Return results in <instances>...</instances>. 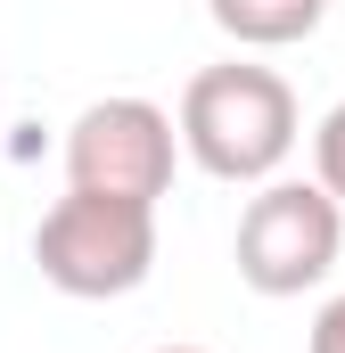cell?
<instances>
[{
    "instance_id": "6",
    "label": "cell",
    "mask_w": 345,
    "mask_h": 353,
    "mask_svg": "<svg viewBox=\"0 0 345 353\" xmlns=\"http://www.w3.org/2000/svg\"><path fill=\"white\" fill-rule=\"evenodd\" d=\"M313 181L345 205V99L321 115V132H313Z\"/></svg>"
},
{
    "instance_id": "3",
    "label": "cell",
    "mask_w": 345,
    "mask_h": 353,
    "mask_svg": "<svg viewBox=\"0 0 345 353\" xmlns=\"http://www.w3.org/2000/svg\"><path fill=\"white\" fill-rule=\"evenodd\" d=\"M345 205L321 181H263L239 214V279L255 296H304L337 271Z\"/></svg>"
},
{
    "instance_id": "4",
    "label": "cell",
    "mask_w": 345,
    "mask_h": 353,
    "mask_svg": "<svg viewBox=\"0 0 345 353\" xmlns=\"http://www.w3.org/2000/svg\"><path fill=\"white\" fill-rule=\"evenodd\" d=\"M172 157H181V132L157 99H99L66 132V189L157 205L172 189Z\"/></svg>"
},
{
    "instance_id": "1",
    "label": "cell",
    "mask_w": 345,
    "mask_h": 353,
    "mask_svg": "<svg viewBox=\"0 0 345 353\" xmlns=\"http://www.w3.org/2000/svg\"><path fill=\"white\" fill-rule=\"evenodd\" d=\"M181 148L197 157V173L214 181H271L296 148V90L279 83L271 66H206L181 90Z\"/></svg>"
},
{
    "instance_id": "8",
    "label": "cell",
    "mask_w": 345,
    "mask_h": 353,
    "mask_svg": "<svg viewBox=\"0 0 345 353\" xmlns=\"http://www.w3.org/2000/svg\"><path fill=\"white\" fill-rule=\"evenodd\" d=\"M157 353H197V345H157Z\"/></svg>"
},
{
    "instance_id": "2",
    "label": "cell",
    "mask_w": 345,
    "mask_h": 353,
    "mask_svg": "<svg viewBox=\"0 0 345 353\" xmlns=\"http://www.w3.org/2000/svg\"><path fill=\"white\" fill-rule=\"evenodd\" d=\"M33 263H41V279L58 296H83V304L132 296L157 271V205L66 189L33 230Z\"/></svg>"
},
{
    "instance_id": "7",
    "label": "cell",
    "mask_w": 345,
    "mask_h": 353,
    "mask_svg": "<svg viewBox=\"0 0 345 353\" xmlns=\"http://www.w3.org/2000/svg\"><path fill=\"white\" fill-rule=\"evenodd\" d=\"M313 353H345V296H329L313 312Z\"/></svg>"
},
{
    "instance_id": "5",
    "label": "cell",
    "mask_w": 345,
    "mask_h": 353,
    "mask_svg": "<svg viewBox=\"0 0 345 353\" xmlns=\"http://www.w3.org/2000/svg\"><path fill=\"white\" fill-rule=\"evenodd\" d=\"M206 17L239 41V50H288V41H313L329 0H206Z\"/></svg>"
}]
</instances>
